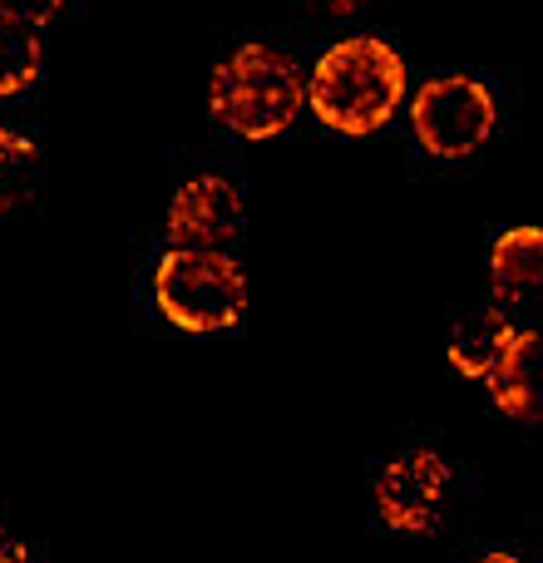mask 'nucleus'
Here are the masks:
<instances>
[{"instance_id": "1", "label": "nucleus", "mask_w": 543, "mask_h": 563, "mask_svg": "<svg viewBox=\"0 0 543 563\" xmlns=\"http://www.w3.org/2000/svg\"><path fill=\"white\" fill-rule=\"evenodd\" d=\"M406 99V59L376 35L331 45L307 75V104L336 134H376Z\"/></svg>"}, {"instance_id": "2", "label": "nucleus", "mask_w": 543, "mask_h": 563, "mask_svg": "<svg viewBox=\"0 0 543 563\" xmlns=\"http://www.w3.org/2000/svg\"><path fill=\"white\" fill-rule=\"evenodd\" d=\"M307 104V85L301 69L287 49L277 45H237L223 65L208 79V109L223 129H233L237 139H277L281 129H291V119Z\"/></svg>"}, {"instance_id": "3", "label": "nucleus", "mask_w": 543, "mask_h": 563, "mask_svg": "<svg viewBox=\"0 0 543 563\" xmlns=\"http://www.w3.org/2000/svg\"><path fill=\"white\" fill-rule=\"evenodd\" d=\"M154 301L178 331H228L247 311V277L228 253L168 247L154 273Z\"/></svg>"}, {"instance_id": "4", "label": "nucleus", "mask_w": 543, "mask_h": 563, "mask_svg": "<svg viewBox=\"0 0 543 563\" xmlns=\"http://www.w3.org/2000/svg\"><path fill=\"white\" fill-rule=\"evenodd\" d=\"M410 124L425 154L435 158H469L489 144L499 124V104L479 79L469 75H440L420 85L415 104H410Z\"/></svg>"}, {"instance_id": "5", "label": "nucleus", "mask_w": 543, "mask_h": 563, "mask_svg": "<svg viewBox=\"0 0 543 563\" xmlns=\"http://www.w3.org/2000/svg\"><path fill=\"white\" fill-rule=\"evenodd\" d=\"M450 465L440 450H406L376 475V509L396 534H435L450 495Z\"/></svg>"}, {"instance_id": "6", "label": "nucleus", "mask_w": 543, "mask_h": 563, "mask_svg": "<svg viewBox=\"0 0 543 563\" xmlns=\"http://www.w3.org/2000/svg\"><path fill=\"white\" fill-rule=\"evenodd\" d=\"M168 247H184V253H223L237 233H243V194L237 184L218 174H198L188 178L174 194L164 218Z\"/></svg>"}, {"instance_id": "7", "label": "nucleus", "mask_w": 543, "mask_h": 563, "mask_svg": "<svg viewBox=\"0 0 543 563\" xmlns=\"http://www.w3.org/2000/svg\"><path fill=\"white\" fill-rule=\"evenodd\" d=\"M489 287L499 307L543 311V228H509L489 247Z\"/></svg>"}, {"instance_id": "8", "label": "nucleus", "mask_w": 543, "mask_h": 563, "mask_svg": "<svg viewBox=\"0 0 543 563\" xmlns=\"http://www.w3.org/2000/svg\"><path fill=\"white\" fill-rule=\"evenodd\" d=\"M485 386H489V400L509 420L539 426L543 420V331H519L509 356L499 361V371Z\"/></svg>"}, {"instance_id": "9", "label": "nucleus", "mask_w": 543, "mask_h": 563, "mask_svg": "<svg viewBox=\"0 0 543 563\" xmlns=\"http://www.w3.org/2000/svg\"><path fill=\"white\" fill-rule=\"evenodd\" d=\"M519 327L509 321L505 307H485V311H469L465 321H455V331H450V366L459 371V376L469 380H489L499 371V361L509 356V346H514Z\"/></svg>"}, {"instance_id": "10", "label": "nucleus", "mask_w": 543, "mask_h": 563, "mask_svg": "<svg viewBox=\"0 0 543 563\" xmlns=\"http://www.w3.org/2000/svg\"><path fill=\"white\" fill-rule=\"evenodd\" d=\"M45 69V45H40V30L15 25V20H0V95H25L30 85Z\"/></svg>"}, {"instance_id": "11", "label": "nucleus", "mask_w": 543, "mask_h": 563, "mask_svg": "<svg viewBox=\"0 0 543 563\" xmlns=\"http://www.w3.org/2000/svg\"><path fill=\"white\" fill-rule=\"evenodd\" d=\"M35 164H40V148L25 134L0 124V213H15V208L30 203V194H35Z\"/></svg>"}, {"instance_id": "12", "label": "nucleus", "mask_w": 543, "mask_h": 563, "mask_svg": "<svg viewBox=\"0 0 543 563\" xmlns=\"http://www.w3.org/2000/svg\"><path fill=\"white\" fill-rule=\"evenodd\" d=\"M69 0H0V20H15V25L40 30V25H49Z\"/></svg>"}, {"instance_id": "13", "label": "nucleus", "mask_w": 543, "mask_h": 563, "mask_svg": "<svg viewBox=\"0 0 543 563\" xmlns=\"http://www.w3.org/2000/svg\"><path fill=\"white\" fill-rule=\"evenodd\" d=\"M291 5H301L307 15H321V20H341V15H356L366 0H291Z\"/></svg>"}, {"instance_id": "14", "label": "nucleus", "mask_w": 543, "mask_h": 563, "mask_svg": "<svg viewBox=\"0 0 543 563\" xmlns=\"http://www.w3.org/2000/svg\"><path fill=\"white\" fill-rule=\"evenodd\" d=\"M0 563H30V549L20 534H10L5 525H0Z\"/></svg>"}, {"instance_id": "15", "label": "nucleus", "mask_w": 543, "mask_h": 563, "mask_svg": "<svg viewBox=\"0 0 543 563\" xmlns=\"http://www.w3.org/2000/svg\"><path fill=\"white\" fill-rule=\"evenodd\" d=\"M479 563H524V559H519V554H485Z\"/></svg>"}]
</instances>
